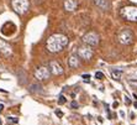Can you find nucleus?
I'll list each match as a JSON object with an SVG mask.
<instances>
[{
  "instance_id": "obj_22",
  "label": "nucleus",
  "mask_w": 137,
  "mask_h": 125,
  "mask_svg": "<svg viewBox=\"0 0 137 125\" xmlns=\"http://www.w3.org/2000/svg\"><path fill=\"white\" fill-rule=\"evenodd\" d=\"M112 107H114V108H117V107H119V103H117V102H115L114 104H112Z\"/></svg>"
},
{
  "instance_id": "obj_9",
  "label": "nucleus",
  "mask_w": 137,
  "mask_h": 125,
  "mask_svg": "<svg viewBox=\"0 0 137 125\" xmlns=\"http://www.w3.org/2000/svg\"><path fill=\"white\" fill-rule=\"evenodd\" d=\"M50 71H51V73L58 76V74H62L64 69H63V67L58 62L52 61V62H50Z\"/></svg>"
},
{
  "instance_id": "obj_16",
  "label": "nucleus",
  "mask_w": 137,
  "mask_h": 125,
  "mask_svg": "<svg viewBox=\"0 0 137 125\" xmlns=\"http://www.w3.org/2000/svg\"><path fill=\"white\" fill-rule=\"evenodd\" d=\"M95 78H96V79H103L104 74L101 73V72H96V73H95Z\"/></svg>"
},
{
  "instance_id": "obj_23",
  "label": "nucleus",
  "mask_w": 137,
  "mask_h": 125,
  "mask_svg": "<svg viewBox=\"0 0 137 125\" xmlns=\"http://www.w3.org/2000/svg\"><path fill=\"white\" fill-rule=\"evenodd\" d=\"M3 109H4V105H3V104H0V113L3 112Z\"/></svg>"
},
{
  "instance_id": "obj_20",
  "label": "nucleus",
  "mask_w": 137,
  "mask_h": 125,
  "mask_svg": "<svg viewBox=\"0 0 137 125\" xmlns=\"http://www.w3.org/2000/svg\"><path fill=\"white\" fill-rule=\"evenodd\" d=\"M125 102H126V104H131V99H130L128 97H126L125 98Z\"/></svg>"
},
{
  "instance_id": "obj_17",
  "label": "nucleus",
  "mask_w": 137,
  "mask_h": 125,
  "mask_svg": "<svg viewBox=\"0 0 137 125\" xmlns=\"http://www.w3.org/2000/svg\"><path fill=\"white\" fill-rule=\"evenodd\" d=\"M70 107H72V108H78V107H79V104H78V102L73 100V102H72V104H70Z\"/></svg>"
},
{
  "instance_id": "obj_12",
  "label": "nucleus",
  "mask_w": 137,
  "mask_h": 125,
  "mask_svg": "<svg viewBox=\"0 0 137 125\" xmlns=\"http://www.w3.org/2000/svg\"><path fill=\"white\" fill-rule=\"evenodd\" d=\"M94 3H95V5H96L98 8H100L101 10H108L109 9L108 0H94Z\"/></svg>"
},
{
  "instance_id": "obj_18",
  "label": "nucleus",
  "mask_w": 137,
  "mask_h": 125,
  "mask_svg": "<svg viewBox=\"0 0 137 125\" xmlns=\"http://www.w3.org/2000/svg\"><path fill=\"white\" fill-rule=\"evenodd\" d=\"M83 78L85 79V82H89V79H90V76H89V74H83Z\"/></svg>"
},
{
  "instance_id": "obj_21",
  "label": "nucleus",
  "mask_w": 137,
  "mask_h": 125,
  "mask_svg": "<svg viewBox=\"0 0 137 125\" xmlns=\"http://www.w3.org/2000/svg\"><path fill=\"white\" fill-rule=\"evenodd\" d=\"M9 120H10V121H12V123H17L16 118H9Z\"/></svg>"
},
{
  "instance_id": "obj_24",
  "label": "nucleus",
  "mask_w": 137,
  "mask_h": 125,
  "mask_svg": "<svg viewBox=\"0 0 137 125\" xmlns=\"http://www.w3.org/2000/svg\"><path fill=\"white\" fill-rule=\"evenodd\" d=\"M133 105H135V108L137 109V102H135V104H133Z\"/></svg>"
},
{
  "instance_id": "obj_14",
  "label": "nucleus",
  "mask_w": 137,
  "mask_h": 125,
  "mask_svg": "<svg viewBox=\"0 0 137 125\" xmlns=\"http://www.w3.org/2000/svg\"><path fill=\"white\" fill-rule=\"evenodd\" d=\"M66 102H67V99H66V97H64V95H61V97L58 98V104H59V105L64 104Z\"/></svg>"
},
{
  "instance_id": "obj_19",
  "label": "nucleus",
  "mask_w": 137,
  "mask_h": 125,
  "mask_svg": "<svg viewBox=\"0 0 137 125\" xmlns=\"http://www.w3.org/2000/svg\"><path fill=\"white\" fill-rule=\"evenodd\" d=\"M56 115H57V116H59V118H62V116H63V113L61 112V110H56Z\"/></svg>"
},
{
  "instance_id": "obj_26",
  "label": "nucleus",
  "mask_w": 137,
  "mask_h": 125,
  "mask_svg": "<svg viewBox=\"0 0 137 125\" xmlns=\"http://www.w3.org/2000/svg\"><path fill=\"white\" fill-rule=\"evenodd\" d=\"M0 125H1V120H0Z\"/></svg>"
},
{
  "instance_id": "obj_4",
  "label": "nucleus",
  "mask_w": 137,
  "mask_h": 125,
  "mask_svg": "<svg viewBox=\"0 0 137 125\" xmlns=\"http://www.w3.org/2000/svg\"><path fill=\"white\" fill-rule=\"evenodd\" d=\"M117 40L122 45H130L132 43V41H133V35H132L131 30H128V28H124V30H121L119 35H117Z\"/></svg>"
},
{
  "instance_id": "obj_15",
  "label": "nucleus",
  "mask_w": 137,
  "mask_h": 125,
  "mask_svg": "<svg viewBox=\"0 0 137 125\" xmlns=\"http://www.w3.org/2000/svg\"><path fill=\"white\" fill-rule=\"evenodd\" d=\"M30 88H31V91H32V92H37V89H38V91L41 89V87H40V85H37V84H32Z\"/></svg>"
},
{
  "instance_id": "obj_5",
  "label": "nucleus",
  "mask_w": 137,
  "mask_h": 125,
  "mask_svg": "<svg viewBox=\"0 0 137 125\" xmlns=\"http://www.w3.org/2000/svg\"><path fill=\"white\" fill-rule=\"evenodd\" d=\"M50 76H51V71H50V68H47L45 66L38 67V68L35 71V77H36V79H38V80L48 79Z\"/></svg>"
},
{
  "instance_id": "obj_1",
  "label": "nucleus",
  "mask_w": 137,
  "mask_h": 125,
  "mask_svg": "<svg viewBox=\"0 0 137 125\" xmlns=\"http://www.w3.org/2000/svg\"><path fill=\"white\" fill-rule=\"evenodd\" d=\"M68 37L66 36V35L63 34H54L48 37V40H47V50L52 53H57V52L62 51L63 48L66 47V46L68 45Z\"/></svg>"
},
{
  "instance_id": "obj_2",
  "label": "nucleus",
  "mask_w": 137,
  "mask_h": 125,
  "mask_svg": "<svg viewBox=\"0 0 137 125\" xmlns=\"http://www.w3.org/2000/svg\"><path fill=\"white\" fill-rule=\"evenodd\" d=\"M11 5H12V9L15 10V12H17L19 15H23L29 10L30 3L29 0H12Z\"/></svg>"
},
{
  "instance_id": "obj_25",
  "label": "nucleus",
  "mask_w": 137,
  "mask_h": 125,
  "mask_svg": "<svg viewBox=\"0 0 137 125\" xmlns=\"http://www.w3.org/2000/svg\"><path fill=\"white\" fill-rule=\"evenodd\" d=\"M131 1H135V3H137V0H131Z\"/></svg>"
},
{
  "instance_id": "obj_8",
  "label": "nucleus",
  "mask_w": 137,
  "mask_h": 125,
  "mask_svg": "<svg viewBox=\"0 0 137 125\" xmlns=\"http://www.w3.org/2000/svg\"><path fill=\"white\" fill-rule=\"evenodd\" d=\"M0 52H1V53H3L4 56H6V57L11 56V55H12V48H11V46L9 45L7 42H5V41L0 40Z\"/></svg>"
},
{
  "instance_id": "obj_10",
  "label": "nucleus",
  "mask_w": 137,
  "mask_h": 125,
  "mask_svg": "<svg viewBox=\"0 0 137 125\" xmlns=\"http://www.w3.org/2000/svg\"><path fill=\"white\" fill-rule=\"evenodd\" d=\"M68 64H69V67H72V68H78L80 66L79 56L78 55H72L68 58Z\"/></svg>"
},
{
  "instance_id": "obj_11",
  "label": "nucleus",
  "mask_w": 137,
  "mask_h": 125,
  "mask_svg": "<svg viewBox=\"0 0 137 125\" xmlns=\"http://www.w3.org/2000/svg\"><path fill=\"white\" fill-rule=\"evenodd\" d=\"M64 8L68 11H73V10H75V8H77V3H75L74 0H66L64 1Z\"/></svg>"
},
{
  "instance_id": "obj_6",
  "label": "nucleus",
  "mask_w": 137,
  "mask_h": 125,
  "mask_svg": "<svg viewBox=\"0 0 137 125\" xmlns=\"http://www.w3.org/2000/svg\"><path fill=\"white\" fill-rule=\"evenodd\" d=\"M83 42L88 46H96L99 43V36L95 32H88L83 37Z\"/></svg>"
},
{
  "instance_id": "obj_7",
  "label": "nucleus",
  "mask_w": 137,
  "mask_h": 125,
  "mask_svg": "<svg viewBox=\"0 0 137 125\" xmlns=\"http://www.w3.org/2000/svg\"><path fill=\"white\" fill-rule=\"evenodd\" d=\"M79 58L84 60V61H89L93 57V50H90L89 47H79L78 48V53H77Z\"/></svg>"
},
{
  "instance_id": "obj_13",
  "label": "nucleus",
  "mask_w": 137,
  "mask_h": 125,
  "mask_svg": "<svg viewBox=\"0 0 137 125\" xmlns=\"http://www.w3.org/2000/svg\"><path fill=\"white\" fill-rule=\"evenodd\" d=\"M121 74H122V71H121V69H119V71L112 69V71H111V76H112V78H114V79H116V80L120 79Z\"/></svg>"
},
{
  "instance_id": "obj_3",
  "label": "nucleus",
  "mask_w": 137,
  "mask_h": 125,
  "mask_svg": "<svg viewBox=\"0 0 137 125\" xmlns=\"http://www.w3.org/2000/svg\"><path fill=\"white\" fill-rule=\"evenodd\" d=\"M121 15L128 21H137V8L136 6H125L121 9Z\"/></svg>"
}]
</instances>
